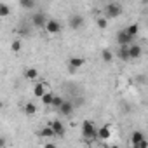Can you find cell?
<instances>
[{"mask_svg": "<svg viewBox=\"0 0 148 148\" xmlns=\"http://www.w3.org/2000/svg\"><path fill=\"white\" fill-rule=\"evenodd\" d=\"M11 14V7L5 4V2H2V4H0V16H2V18H7Z\"/></svg>", "mask_w": 148, "mask_h": 148, "instance_id": "18", "label": "cell"}, {"mask_svg": "<svg viewBox=\"0 0 148 148\" xmlns=\"http://www.w3.org/2000/svg\"><path fill=\"white\" fill-rule=\"evenodd\" d=\"M54 96H56V94H52V92H45V96L42 98V103H44L45 106H52V101H54Z\"/></svg>", "mask_w": 148, "mask_h": 148, "instance_id": "17", "label": "cell"}, {"mask_svg": "<svg viewBox=\"0 0 148 148\" xmlns=\"http://www.w3.org/2000/svg\"><path fill=\"white\" fill-rule=\"evenodd\" d=\"M49 127L54 131V136H56V138H63L64 132H66V129H64V125H63L61 120H52V122L49 124Z\"/></svg>", "mask_w": 148, "mask_h": 148, "instance_id": "7", "label": "cell"}, {"mask_svg": "<svg viewBox=\"0 0 148 148\" xmlns=\"http://www.w3.org/2000/svg\"><path fill=\"white\" fill-rule=\"evenodd\" d=\"M120 14H122V5L120 4H117V2L106 4V7H105V18L106 19H117Z\"/></svg>", "mask_w": 148, "mask_h": 148, "instance_id": "2", "label": "cell"}, {"mask_svg": "<svg viewBox=\"0 0 148 148\" xmlns=\"http://www.w3.org/2000/svg\"><path fill=\"white\" fill-rule=\"evenodd\" d=\"M40 148H45V145H44V146H40Z\"/></svg>", "mask_w": 148, "mask_h": 148, "instance_id": "29", "label": "cell"}, {"mask_svg": "<svg viewBox=\"0 0 148 148\" xmlns=\"http://www.w3.org/2000/svg\"><path fill=\"white\" fill-rule=\"evenodd\" d=\"M125 30H127V33H129L132 38H136V37H138V33H139V25H138V23H132V25H129Z\"/></svg>", "mask_w": 148, "mask_h": 148, "instance_id": "16", "label": "cell"}, {"mask_svg": "<svg viewBox=\"0 0 148 148\" xmlns=\"http://www.w3.org/2000/svg\"><path fill=\"white\" fill-rule=\"evenodd\" d=\"M101 58H103V61H106V63H110V61L113 59V54H112V51H108V49H105V51L101 52Z\"/></svg>", "mask_w": 148, "mask_h": 148, "instance_id": "24", "label": "cell"}, {"mask_svg": "<svg viewBox=\"0 0 148 148\" xmlns=\"http://www.w3.org/2000/svg\"><path fill=\"white\" fill-rule=\"evenodd\" d=\"M110 138H112V127H110V124L101 125V127H99V131H98V139L106 141V139H110Z\"/></svg>", "mask_w": 148, "mask_h": 148, "instance_id": "9", "label": "cell"}, {"mask_svg": "<svg viewBox=\"0 0 148 148\" xmlns=\"http://www.w3.org/2000/svg\"><path fill=\"white\" fill-rule=\"evenodd\" d=\"M146 138H145V132L143 131H134L132 134H131V145H132V148L134 146H138L141 141H145Z\"/></svg>", "mask_w": 148, "mask_h": 148, "instance_id": "10", "label": "cell"}, {"mask_svg": "<svg viewBox=\"0 0 148 148\" xmlns=\"http://www.w3.org/2000/svg\"><path fill=\"white\" fill-rule=\"evenodd\" d=\"M32 23H33L35 28H45L47 23H49L47 14H44V12H37V14H33V16H32Z\"/></svg>", "mask_w": 148, "mask_h": 148, "instance_id": "5", "label": "cell"}, {"mask_svg": "<svg viewBox=\"0 0 148 148\" xmlns=\"http://www.w3.org/2000/svg\"><path fill=\"white\" fill-rule=\"evenodd\" d=\"M80 131H82V138H84L86 141H94V139H98V131H99V129L96 127V124H94L92 120H84Z\"/></svg>", "mask_w": 148, "mask_h": 148, "instance_id": "1", "label": "cell"}, {"mask_svg": "<svg viewBox=\"0 0 148 148\" xmlns=\"http://www.w3.org/2000/svg\"><path fill=\"white\" fill-rule=\"evenodd\" d=\"M19 5H21L23 9H26V11H32V9L35 7V2H33V0H21Z\"/></svg>", "mask_w": 148, "mask_h": 148, "instance_id": "22", "label": "cell"}, {"mask_svg": "<svg viewBox=\"0 0 148 148\" xmlns=\"http://www.w3.org/2000/svg\"><path fill=\"white\" fill-rule=\"evenodd\" d=\"M45 148H58L54 143H45Z\"/></svg>", "mask_w": 148, "mask_h": 148, "instance_id": "27", "label": "cell"}, {"mask_svg": "<svg viewBox=\"0 0 148 148\" xmlns=\"http://www.w3.org/2000/svg\"><path fill=\"white\" fill-rule=\"evenodd\" d=\"M132 42H134V38L127 33V30H125V28H124V30H120V32L117 33V44H119V47L132 45Z\"/></svg>", "mask_w": 148, "mask_h": 148, "instance_id": "3", "label": "cell"}, {"mask_svg": "<svg viewBox=\"0 0 148 148\" xmlns=\"http://www.w3.org/2000/svg\"><path fill=\"white\" fill-rule=\"evenodd\" d=\"M129 54H131V59H139L141 54H143V49L139 44H132L129 45Z\"/></svg>", "mask_w": 148, "mask_h": 148, "instance_id": "11", "label": "cell"}, {"mask_svg": "<svg viewBox=\"0 0 148 148\" xmlns=\"http://www.w3.org/2000/svg\"><path fill=\"white\" fill-rule=\"evenodd\" d=\"M25 113H26V115H35V113H37V106H35L32 101L26 103V105H25Z\"/></svg>", "mask_w": 148, "mask_h": 148, "instance_id": "20", "label": "cell"}, {"mask_svg": "<svg viewBox=\"0 0 148 148\" xmlns=\"http://www.w3.org/2000/svg\"><path fill=\"white\" fill-rule=\"evenodd\" d=\"M96 25H98V28H101V30H105L106 26H108V19L103 16V18H98L96 19Z\"/></svg>", "mask_w": 148, "mask_h": 148, "instance_id": "23", "label": "cell"}, {"mask_svg": "<svg viewBox=\"0 0 148 148\" xmlns=\"http://www.w3.org/2000/svg\"><path fill=\"white\" fill-rule=\"evenodd\" d=\"M59 113L64 115V117H70V115L73 113V103L68 101V99H64V103H63L61 108H59Z\"/></svg>", "mask_w": 148, "mask_h": 148, "instance_id": "12", "label": "cell"}, {"mask_svg": "<svg viewBox=\"0 0 148 148\" xmlns=\"http://www.w3.org/2000/svg\"><path fill=\"white\" fill-rule=\"evenodd\" d=\"M86 64V58H82V56H73V58H70V61H68V70L71 71V73H75L79 68H82Z\"/></svg>", "mask_w": 148, "mask_h": 148, "instance_id": "4", "label": "cell"}, {"mask_svg": "<svg viewBox=\"0 0 148 148\" xmlns=\"http://www.w3.org/2000/svg\"><path fill=\"white\" fill-rule=\"evenodd\" d=\"M119 59H120V61H129V59H131V54H129V45L119 47Z\"/></svg>", "mask_w": 148, "mask_h": 148, "instance_id": "14", "label": "cell"}, {"mask_svg": "<svg viewBox=\"0 0 148 148\" xmlns=\"http://www.w3.org/2000/svg\"><path fill=\"white\" fill-rule=\"evenodd\" d=\"M134 148H148V139H145V141H141L138 146H134Z\"/></svg>", "mask_w": 148, "mask_h": 148, "instance_id": "26", "label": "cell"}, {"mask_svg": "<svg viewBox=\"0 0 148 148\" xmlns=\"http://www.w3.org/2000/svg\"><path fill=\"white\" fill-rule=\"evenodd\" d=\"M63 103H64V99H63L61 96H58V94H56V96H54V101H52V108H54L56 112H59V108H61V105H63Z\"/></svg>", "mask_w": 148, "mask_h": 148, "instance_id": "19", "label": "cell"}, {"mask_svg": "<svg viewBox=\"0 0 148 148\" xmlns=\"http://www.w3.org/2000/svg\"><path fill=\"white\" fill-rule=\"evenodd\" d=\"M45 92H47V91H45V84H44V82L35 84V87H33V94H35V98H40V99H42V98L45 96Z\"/></svg>", "mask_w": 148, "mask_h": 148, "instance_id": "13", "label": "cell"}, {"mask_svg": "<svg viewBox=\"0 0 148 148\" xmlns=\"http://www.w3.org/2000/svg\"><path fill=\"white\" fill-rule=\"evenodd\" d=\"M45 32H47L49 35H58V33L61 32V23L56 21V19H49V23H47V26H45Z\"/></svg>", "mask_w": 148, "mask_h": 148, "instance_id": "8", "label": "cell"}, {"mask_svg": "<svg viewBox=\"0 0 148 148\" xmlns=\"http://www.w3.org/2000/svg\"><path fill=\"white\" fill-rule=\"evenodd\" d=\"M25 79H28V80H35L37 77H38V71H37V68H25Z\"/></svg>", "mask_w": 148, "mask_h": 148, "instance_id": "15", "label": "cell"}, {"mask_svg": "<svg viewBox=\"0 0 148 148\" xmlns=\"http://www.w3.org/2000/svg\"><path fill=\"white\" fill-rule=\"evenodd\" d=\"M11 49H12L14 52H19V51H21V42H19V40H14V42L11 44Z\"/></svg>", "mask_w": 148, "mask_h": 148, "instance_id": "25", "label": "cell"}, {"mask_svg": "<svg viewBox=\"0 0 148 148\" xmlns=\"http://www.w3.org/2000/svg\"><path fill=\"white\" fill-rule=\"evenodd\" d=\"M110 148H119V146H117V145H113V146H110Z\"/></svg>", "mask_w": 148, "mask_h": 148, "instance_id": "28", "label": "cell"}, {"mask_svg": "<svg viewBox=\"0 0 148 148\" xmlns=\"http://www.w3.org/2000/svg\"><path fill=\"white\" fill-rule=\"evenodd\" d=\"M40 136H42V138H56V136H54V131H52L49 125H45V127L40 131Z\"/></svg>", "mask_w": 148, "mask_h": 148, "instance_id": "21", "label": "cell"}, {"mask_svg": "<svg viewBox=\"0 0 148 148\" xmlns=\"http://www.w3.org/2000/svg\"><path fill=\"white\" fill-rule=\"evenodd\" d=\"M84 16H80V14H71L70 16V19H68V25H70V28L71 30H80L82 26H84Z\"/></svg>", "mask_w": 148, "mask_h": 148, "instance_id": "6", "label": "cell"}]
</instances>
